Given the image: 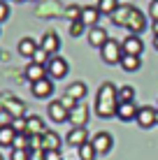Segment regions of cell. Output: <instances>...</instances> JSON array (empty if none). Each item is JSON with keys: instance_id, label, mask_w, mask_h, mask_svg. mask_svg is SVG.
Segmentation results:
<instances>
[{"instance_id": "cell-43", "label": "cell", "mask_w": 158, "mask_h": 160, "mask_svg": "<svg viewBox=\"0 0 158 160\" xmlns=\"http://www.w3.org/2000/svg\"><path fill=\"white\" fill-rule=\"evenodd\" d=\"M0 160H3V156H0Z\"/></svg>"}, {"instance_id": "cell-26", "label": "cell", "mask_w": 158, "mask_h": 160, "mask_svg": "<svg viewBox=\"0 0 158 160\" xmlns=\"http://www.w3.org/2000/svg\"><path fill=\"white\" fill-rule=\"evenodd\" d=\"M119 102H135V88L133 86H119Z\"/></svg>"}, {"instance_id": "cell-1", "label": "cell", "mask_w": 158, "mask_h": 160, "mask_svg": "<svg viewBox=\"0 0 158 160\" xmlns=\"http://www.w3.org/2000/svg\"><path fill=\"white\" fill-rule=\"evenodd\" d=\"M116 107H119V88L112 81L100 84L95 93V114L100 118H112L116 116Z\"/></svg>"}, {"instance_id": "cell-13", "label": "cell", "mask_w": 158, "mask_h": 160, "mask_svg": "<svg viewBox=\"0 0 158 160\" xmlns=\"http://www.w3.org/2000/svg\"><path fill=\"white\" fill-rule=\"evenodd\" d=\"M137 112H140V107L135 102H119V107H116V116L121 121H126V123L137 118Z\"/></svg>"}, {"instance_id": "cell-25", "label": "cell", "mask_w": 158, "mask_h": 160, "mask_svg": "<svg viewBox=\"0 0 158 160\" xmlns=\"http://www.w3.org/2000/svg\"><path fill=\"white\" fill-rule=\"evenodd\" d=\"M77 153H79V160H95V148H93V144L91 142H86V144H81L79 148H77Z\"/></svg>"}, {"instance_id": "cell-5", "label": "cell", "mask_w": 158, "mask_h": 160, "mask_svg": "<svg viewBox=\"0 0 158 160\" xmlns=\"http://www.w3.org/2000/svg\"><path fill=\"white\" fill-rule=\"evenodd\" d=\"M91 144H93L95 153L105 156V153H110V151H112L114 139H112V135H110V132H95V135L91 137Z\"/></svg>"}, {"instance_id": "cell-22", "label": "cell", "mask_w": 158, "mask_h": 160, "mask_svg": "<svg viewBox=\"0 0 158 160\" xmlns=\"http://www.w3.org/2000/svg\"><path fill=\"white\" fill-rule=\"evenodd\" d=\"M121 65L126 72H137L140 68H142V58L140 56H128V53H123V58H121Z\"/></svg>"}, {"instance_id": "cell-21", "label": "cell", "mask_w": 158, "mask_h": 160, "mask_svg": "<svg viewBox=\"0 0 158 160\" xmlns=\"http://www.w3.org/2000/svg\"><path fill=\"white\" fill-rule=\"evenodd\" d=\"M14 139H16V130L12 125H0V146L7 148V146H14Z\"/></svg>"}, {"instance_id": "cell-2", "label": "cell", "mask_w": 158, "mask_h": 160, "mask_svg": "<svg viewBox=\"0 0 158 160\" xmlns=\"http://www.w3.org/2000/svg\"><path fill=\"white\" fill-rule=\"evenodd\" d=\"M100 56H102V60H105L107 65H116V63H121V58H123V49H121V44L116 40L110 37V42L100 49Z\"/></svg>"}, {"instance_id": "cell-42", "label": "cell", "mask_w": 158, "mask_h": 160, "mask_svg": "<svg viewBox=\"0 0 158 160\" xmlns=\"http://www.w3.org/2000/svg\"><path fill=\"white\" fill-rule=\"evenodd\" d=\"M14 2H26V0H14Z\"/></svg>"}, {"instance_id": "cell-29", "label": "cell", "mask_w": 158, "mask_h": 160, "mask_svg": "<svg viewBox=\"0 0 158 160\" xmlns=\"http://www.w3.org/2000/svg\"><path fill=\"white\" fill-rule=\"evenodd\" d=\"M49 60H51V56H49L44 49H37V51H35V56H33V63L44 65V68H47V63H49Z\"/></svg>"}, {"instance_id": "cell-37", "label": "cell", "mask_w": 158, "mask_h": 160, "mask_svg": "<svg viewBox=\"0 0 158 160\" xmlns=\"http://www.w3.org/2000/svg\"><path fill=\"white\" fill-rule=\"evenodd\" d=\"M44 160H63L58 151H44Z\"/></svg>"}, {"instance_id": "cell-11", "label": "cell", "mask_w": 158, "mask_h": 160, "mask_svg": "<svg viewBox=\"0 0 158 160\" xmlns=\"http://www.w3.org/2000/svg\"><path fill=\"white\" fill-rule=\"evenodd\" d=\"M140 123V128H151V125H156V109L149 107V104H144V107H140L137 112V118H135Z\"/></svg>"}, {"instance_id": "cell-40", "label": "cell", "mask_w": 158, "mask_h": 160, "mask_svg": "<svg viewBox=\"0 0 158 160\" xmlns=\"http://www.w3.org/2000/svg\"><path fill=\"white\" fill-rule=\"evenodd\" d=\"M154 47H156V51H158V37H154Z\"/></svg>"}, {"instance_id": "cell-28", "label": "cell", "mask_w": 158, "mask_h": 160, "mask_svg": "<svg viewBox=\"0 0 158 160\" xmlns=\"http://www.w3.org/2000/svg\"><path fill=\"white\" fill-rule=\"evenodd\" d=\"M65 16H68L70 21L81 19V7H79V5H68V7H65Z\"/></svg>"}, {"instance_id": "cell-15", "label": "cell", "mask_w": 158, "mask_h": 160, "mask_svg": "<svg viewBox=\"0 0 158 160\" xmlns=\"http://www.w3.org/2000/svg\"><path fill=\"white\" fill-rule=\"evenodd\" d=\"M65 142L79 148L81 144H86V142H91V139H89V130H86V128H72V130L68 132V137H65Z\"/></svg>"}, {"instance_id": "cell-12", "label": "cell", "mask_w": 158, "mask_h": 160, "mask_svg": "<svg viewBox=\"0 0 158 160\" xmlns=\"http://www.w3.org/2000/svg\"><path fill=\"white\" fill-rule=\"evenodd\" d=\"M107 42H110V35H107V30L102 28V26H95V28L89 30V44H91V47L102 49Z\"/></svg>"}, {"instance_id": "cell-4", "label": "cell", "mask_w": 158, "mask_h": 160, "mask_svg": "<svg viewBox=\"0 0 158 160\" xmlns=\"http://www.w3.org/2000/svg\"><path fill=\"white\" fill-rule=\"evenodd\" d=\"M70 123L74 125V128H86V123H89V107H86L84 102H77L72 109H70Z\"/></svg>"}, {"instance_id": "cell-38", "label": "cell", "mask_w": 158, "mask_h": 160, "mask_svg": "<svg viewBox=\"0 0 158 160\" xmlns=\"http://www.w3.org/2000/svg\"><path fill=\"white\" fill-rule=\"evenodd\" d=\"M61 102H63V104H65V107H68V109H72V107H74V104H77V102H74V100H72V98H68V95H65V98H63V100H61Z\"/></svg>"}, {"instance_id": "cell-6", "label": "cell", "mask_w": 158, "mask_h": 160, "mask_svg": "<svg viewBox=\"0 0 158 160\" xmlns=\"http://www.w3.org/2000/svg\"><path fill=\"white\" fill-rule=\"evenodd\" d=\"M121 49H123V53H128V56H142L144 42H142L140 35H128L126 40L121 42Z\"/></svg>"}, {"instance_id": "cell-3", "label": "cell", "mask_w": 158, "mask_h": 160, "mask_svg": "<svg viewBox=\"0 0 158 160\" xmlns=\"http://www.w3.org/2000/svg\"><path fill=\"white\" fill-rule=\"evenodd\" d=\"M68 60L61 56H51V60L47 63V77L49 79H63L68 74Z\"/></svg>"}, {"instance_id": "cell-39", "label": "cell", "mask_w": 158, "mask_h": 160, "mask_svg": "<svg viewBox=\"0 0 158 160\" xmlns=\"http://www.w3.org/2000/svg\"><path fill=\"white\" fill-rule=\"evenodd\" d=\"M151 30H154V37H158V21H154V23H151Z\"/></svg>"}, {"instance_id": "cell-8", "label": "cell", "mask_w": 158, "mask_h": 160, "mask_svg": "<svg viewBox=\"0 0 158 160\" xmlns=\"http://www.w3.org/2000/svg\"><path fill=\"white\" fill-rule=\"evenodd\" d=\"M137 12V9L133 7V5H119V9L112 14V21L116 26H123V28H128V23H130V19H133V14Z\"/></svg>"}, {"instance_id": "cell-16", "label": "cell", "mask_w": 158, "mask_h": 160, "mask_svg": "<svg viewBox=\"0 0 158 160\" xmlns=\"http://www.w3.org/2000/svg\"><path fill=\"white\" fill-rule=\"evenodd\" d=\"M47 77V68L44 65H37V63H28V68H26V79L30 81V84H35V81H40V79H44Z\"/></svg>"}, {"instance_id": "cell-35", "label": "cell", "mask_w": 158, "mask_h": 160, "mask_svg": "<svg viewBox=\"0 0 158 160\" xmlns=\"http://www.w3.org/2000/svg\"><path fill=\"white\" fill-rule=\"evenodd\" d=\"M9 19V7H7V2L5 0H0V23L3 21H7Z\"/></svg>"}, {"instance_id": "cell-20", "label": "cell", "mask_w": 158, "mask_h": 160, "mask_svg": "<svg viewBox=\"0 0 158 160\" xmlns=\"http://www.w3.org/2000/svg\"><path fill=\"white\" fill-rule=\"evenodd\" d=\"M42 148H44V151H58V148H61V137H58L56 132L47 130L44 135H42Z\"/></svg>"}, {"instance_id": "cell-24", "label": "cell", "mask_w": 158, "mask_h": 160, "mask_svg": "<svg viewBox=\"0 0 158 160\" xmlns=\"http://www.w3.org/2000/svg\"><path fill=\"white\" fill-rule=\"evenodd\" d=\"M95 7L100 9V14L112 16V14L119 9V0H98V5H95Z\"/></svg>"}, {"instance_id": "cell-10", "label": "cell", "mask_w": 158, "mask_h": 160, "mask_svg": "<svg viewBox=\"0 0 158 160\" xmlns=\"http://www.w3.org/2000/svg\"><path fill=\"white\" fill-rule=\"evenodd\" d=\"M30 91H33V95L35 98H51V93H54V79H49V77H44V79H40V81H35V84L30 86Z\"/></svg>"}, {"instance_id": "cell-14", "label": "cell", "mask_w": 158, "mask_h": 160, "mask_svg": "<svg viewBox=\"0 0 158 160\" xmlns=\"http://www.w3.org/2000/svg\"><path fill=\"white\" fill-rule=\"evenodd\" d=\"M100 9L95 7V5H86V7H81V21L86 23V28H95L98 21H100Z\"/></svg>"}, {"instance_id": "cell-18", "label": "cell", "mask_w": 158, "mask_h": 160, "mask_svg": "<svg viewBox=\"0 0 158 160\" xmlns=\"http://www.w3.org/2000/svg\"><path fill=\"white\" fill-rule=\"evenodd\" d=\"M47 128H44V123H42V118L40 116H28L26 118V135L33 137V135H44Z\"/></svg>"}, {"instance_id": "cell-7", "label": "cell", "mask_w": 158, "mask_h": 160, "mask_svg": "<svg viewBox=\"0 0 158 160\" xmlns=\"http://www.w3.org/2000/svg\"><path fill=\"white\" fill-rule=\"evenodd\" d=\"M49 118L54 121V123H63V121H68L70 118V109L65 107V104L61 100H54V102H49Z\"/></svg>"}, {"instance_id": "cell-34", "label": "cell", "mask_w": 158, "mask_h": 160, "mask_svg": "<svg viewBox=\"0 0 158 160\" xmlns=\"http://www.w3.org/2000/svg\"><path fill=\"white\" fill-rule=\"evenodd\" d=\"M30 160H44V148H28Z\"/></svg>"}, {"instance_id": "cell-23", "label": "cell", "mask_w": 158, "mask_h": 160, "mask_svg": "<svg viewBox=\"0 0 158 160\" xmlns=\"http://www.w3.org/2000/svg\"><path fill=\"white\" fill-rule=\"evenodd\" d=\"M144 28H146V19H144V14L137 9V12L133 14V19H130V23H128V30H133V35H140Z\"/></svg>"}, {"instance_id": "cell-17", "label": "cell", "mask_w": 158, "mask_h": 160, "mask_svg": "<svg viewBox=\"0 0 158 160\" xmlns=\"http://www.w3.org/2000/svg\"><path fill=\"white\" fill-rule=\"evenodd\" d=\"M86 93H89V88H86L84 81H74V84H70V86H68L65 95H68V98H72L74 102H81V100L86 98Z\"/></svg>"}, {"instance_id": "cell-41", "label": "cell", "mask_w": 158, "mask_h": 160, "mask_svg": "<svg viewBox=\"0 0 158 160\" xmlns=\"http://www.w3.org/2000/svg\"><path fill=\"white\" fill-rule=\"evenodd\" d=\"M156 123H158V109H156Z\"/></svg>"}, {"instance_id": "cell-9", "label": "cell", "mask_w": 158, "mask_h": 160, "mask_svg": "<svg viewBox=\"0 0 158 160\" xmlns=\"http://www.w3.org/2000/svg\"><path fill=\"white\" fill-rule=\"evenodd\" d=\"M40 49H44L49 56H54V53L61 49V40H58V35L54 30H47L44 35H42V40H40Z\"/></svg>"}, {"instance_id": "cell-30", "label": "cell", "mask_w": 158, "mask_h": 160, "mask_svg": "<svg viewBox=\"0 0 158 160\" xmlns=\"http://www.w3.org/2000/svg\"><path fill=\"white\" fill-rule=\"evenodd\" d=\"M12 148H26V151H28V148H30V137L28 135H16Z\"/></svg>"}, {"instance_id": "cell-36", "label": "cell", "mask_w": 158, "mask_h": 160, "mask_svg": "<svg viewBox=\"0 0 158 160\" xmlns=\"http://www.w3.org/2000/svg\"><path fill=\"white\" fill-rule=\"evenodd\" d=\"M149 14H151V19L158 21V0H151V5H149Z\"/></svg>"}, {"instance_id": "cell-19", "label": "cell", "mask_w": 158, "mask_h": 160, "mask_svg": "<svg viewBox=\"0 0 158 160\" xmlns=\"http://www.w3.org/2000/svg\"><path fill=\"white\" fill-rule=\"evenodd\" d=\"M37 49H40V44L33 40V37H23V40L19 42V53H21L23 58H30V60H33V56H35Z\"/></svg>"}, {"instance_id": "cell-32", "label": "cell", "mask_w": 158, "mask_h": 160, "mask_svg": "<svg viewBox=\"0 0 158 160\" xmlns=\"http://www.w3.org/2000/svg\"><path fill=\"white\" fill-rule=\"evenodd\" d=\"M7 112L12 114L14 118H19L21 114H23V107H21V102H16V100H14V102H9V104H7Z\"/></svg>"}, {"instance_id": "cell-27", "label": "cell", "mask_w": 158, "mask_h": 160, "mask_svg": "<svg viewBox=\"0 0 158 160\" xmlns=\"http://www.w3.org/2000/svg\"><path fill=\"white\" fill-rule=\"evenodd\" d=\"M84 30H86V23H84L81 19H77V21H70V35H72V37H79Z\"/></svg>"}, {"instance_id": "cell-33", "label": "cell", "mask_w": 158, "mask_h": 160, "mask_svg": "<svg viewBox=\"0 0 158 160\" xmlns=\"http://www.w3.org/2000/svg\"><path fill=\"white\" fill-rule=\"evenodd\" d=\"M9 160H30V156H28V151H26V148H12Z\"/></svg>"}, {"instance_id": "cell-31", "label": "cell", "mask_w": 158, "mask_h": 160, "mask_svg": "<svg viewBox=\"0 0 158 160\" xmlns=\"http://www.w3.org/2000/svg\"><path fill=\"white\" fill-rule=\"evenodd\" d=\"M12 128L16 130V135H26V118L23 116H19V118H12Z\"/></svg>"}]
</instances>
